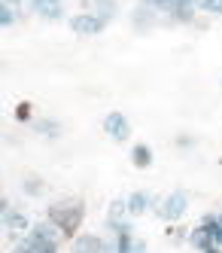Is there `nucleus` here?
I'll return each instance as SVG.
<instances>
[{
	"label": "nucleus",
	"instance_id": "17",
	"mask_svg": "<svg viewBox=\"0 0 222 253\" xmlns=\"http://www.w3.org/2000/svg\"><path fill=\"white\" fill-rule=\"evenodd\" d=\"M15 19H18V15H15V6L0 3V25H3V28H12V25H15Z\"/></svg>",
	"mask_w": 222,
	"mask_h": 253
},
{
	"label": "nucleus",
	"instance_id": "19",
	"mask_svg": "<svg viewBox=\"0 0 222 253\" xmlns=\"http://www.w3.org/2000/svg\"><path fill=\"white\" fill-rule=\"evenodd\" d=\"M198 12H207V15H222V0H198Z\"/></svg>",
	"mask_w": 222,
	"mask_h": 253
},
{
	"label": "nucleus",
	"instance_id": "23",
	"mask_svg": "<svg viewBox=\"0 0 222 253\" xmlns=\"http://www.w3.org/2000/svg\"><path fill=\"white\" fill-rule=\"evenodd\" d=\"M9 211H12V202H9V198L3 195V198H0V213H3V216H6Z\"/></svg>",
	"mask_w": 222,
	"mask_h": 253
},
{
	"label": "nucleus",
	"instance_id": "13",
	"mask_svg": "<svg viewBox=\"0 0 222 253\" xmlns=\"http://www.w3.org/2000/svg\"><path fill=\"white\" fill-rule=\"evenodd\" d=\"M189 244H192L195 250H207V247L213 244V238H210V232H207L204 226H195V229L189 232Z\"/></svg>",
	"mask_w": 222,
	"mask_h": 253
},
{
	"label": "nucleus",
	"instance_id": "2",
	"mask_svg": "<svg viewBox=\"0 0 222 253\" xmlns=\"http://www.w3.org/2000/svg\"><path fill=\"white\" fill-rule=\"evenodd\" d=\"M189 211V195L183 192V189H174V192H168L161 198V202L155 205V213H158V220H164V223H177L183 213Z\"/></svg>",
	"mask_w": 222,
	"mask_h": 253
},
{
	"label": "nucleus",
	"instance_id": "14",
	"mask_svg": "<svg viewBox=\"0 0 222 253\" xmlns=\"http://www.w3.org/2000/svg\"><path fill=\"white\" fill-rule=\"evenodd\" d=\"M22 192H25V195H31V198L43 195V192H46V183H43V177H37V174H28V177L22 180Z\"/></svg>",
	"mask_w": 222,
	"mask_h": 253
},
{
	"label": "nucleus",
	"instance_id": "3",
	"mask_svg": "<svg viewBox=\"0 0 222 253\" xmlns=\"http://www.w3.org/2000/svg\"><path fill=\"white\" fill-rule=\"evenodd\" d=\"M67 25H70L73 34H79V37H95V34H101V31L107 28V22L98 19L91 9H82V12H76V15H70Z\"/></svg>",
	"mask_w": 222,
	"mask_h": 253
},
{
	"label": "nucleus",
	"instance_id": "12",
	"mask_svg": "<svg viewBox=\"0 0 222 253\" xmlns=\"http://www.w3.org/2000/svg\"><path fill=\"white\" fill-rule=\"evenodd\" d=\"M131 165L140 168V171L152 165V150H149V143H134V147H131Z\"/></svg>",
	"mask_w": 222,
	"mask_h": 253
},
{
	"label": "nucleus",
	"instance_id": "6",
	"mask_svg": "<svg viewBox=\"0 0 222 253\" xmlns=\"http://www.w3.org/2000/svg\"><path fill=\"white\" fill-rule=\"evenodd\" d=\"M73 253H110V244L101 238V235H91V232H79L73 238Z\"/></svg>",
	"mask_w": 222,
	"mask_h": 253
},
{
	"label": "nucleus",
	"instance_id": "21",
	"mask_svg": "<svg viewBox=\"0 0 222 253\" xmlns=\"http://www.w3.org/2000/svg\"><path fill=\"white\" fill-rule=\"evenodd\" d=\"M34 253H61V244H40L34 247Z\"/></svg>",
	"mask_w": 222,
	"mask_h": 253
},
{
	"label": "nucleus",
	"instance_id": "28",
	"mask_svg": "<svg viewBox=\"0 0 222 253\" xmlns=\"http://www.w3.org/2000/svg\"><path fill=\"white\" fill-rule=\"evenodd\" d=\"M177 3H189V6H198V0H177ZM174 3V6H177Z\"/></svg>",
	"mask_w": 222,
	"mask_h": 253
},
{
	"label": "nucleus",
	"instance_id": "26",
	"mask_svg": "<svg viewBox=\"0 0 222 253\" xmlns=\"http://www.w3.org/2000/svg\"><path fill=\"white\" fill-rule=\"evenodd\" d=\"M201 253H222V247H216V244H210L207 250H201Z\"/></svg>",
	"mask_w": 222,
	"mask_h": 253
},
{
	"label": "nucleus",
	"instance_id": "9",
	"mask_svg": "<svg viewBox=\"0 0 222 253\" xmlns=\"http://www.w3.org/2000/svg\"><path fill=\"white\" fill-rule=\"evenodd\" d=\"M125 205H128V216H140V213H146V211H149V205H152V198L149 195H146V192H131V195H128L125 198Z\"/></svg>",
	"mask_w": 222,
	"mask_h": 253
},
{
	"label": "nucleus",
	"instance_id": "5",
	"mask_svg": "<svg viewBox=\"0 0 222 253\" xmlns=\"http://www.w3.org/2000/svg\"><path fill=\"white\" fill-rule=\"evenodd\" d=\"M28 6L46 22H61L64 19V0H28Z\"/></svg>",
	"mask_w": 222,
	"mask_h": 253
},
{
	"label": "nucleus",
	"instance_id": "15",
	"mask_svg": "<svg viewBox=\"0 0 222 253\" xmlns=\"http://www.w3.org/2000/svg\"><path fill=\"white\" fill-rule=\"evenodd\" d=\"M34 128L40 131L43 137H58L61 134V122H55V119H37Z\"/></svg>",
	"mask_w": 222,
	"mask_h": 253
},
{
	"label": "nucleus",
	"instance_id": "18",
	"mask_svg": "<svg viewBox=\"0 0 222 253\" xmlns=\"http://www.w3.org/2000/svg\"><path fill=\"white\" fill-rule=\"evenodd\" d=\"M140 3H143V6H149L152 12H171L177 0H140Z\"/></svg>",
	"mask_w": 222,
	"mask_h": 253
},
{
	"label": "nucleus",
	"instance_id": "8",
	"mask_svg": "<svg viewBox=\"0 0 222 253\" xmlns=\"http://www.w3.org/2000/svg\"><path fill=\"white\" fill-rule=\"evenodd\" d=\"M155 15H158V12H152L149 6H143V3H140V6L131 12V25H134V31L146 34V31H149V28L155 25Z\"/></svg>",
	"mask_w": 222,
	"mask_h": 253
},
{
	"label": "nucleus",
	"instance_id": "24",
	"mask_svg": "<svg viewBox=\"0 0 222 253\" xmlns=\"http://www.w3.org/2000/svg\"><path fill=\"white\" fill-rule=\"evenodd\" d=\"M131 253H146V241H143V238H137V241H134V250H131Z\"/></svg>",
	"mask_w": 222,
	"mask_h": 253
},
{
	"label": "nucleus",
	"instance_id": "1",
	"mask_svg": "<svg viewBox=\"0 0 222 253\" xmlns=\"http://www.w3.org/2000/svg\"><path fill=\"white\" fill-rule=\"evenodd\" d=\"M46 220L58 229L64 238H76L79 229H82V220H85V205L76 202V198H70V202H52L46 208Z\"/></svg>",
	"mask_w": 222,
	"mask_h": 253
},
{
	"label": "nucleus",
	"instance_id": "7",
	"mask_svg": "<svg viewBox=\"0 0 222 253\" xmlns=\"http://www.w3.org/2000/svg\"><path fill=\"white\" fill-rule=\"evenodd\" d=\"M88 9L98 15V19H104L107 25L119 15V0H88Z\"/></svg>",
	"mask_w": 222,
	"mask_h": 253
},
{
	"label": "nucleus",
	"instance_id": "20",
	"mask_svg": "<svg viewBox=\"0 0 222 253\" xmlns=\"http://www.w3.org/2000/svg\"><path fill=\"white\" fill-rule=\"evenodd\" d=\"M31 113H34V104H31V101H18V104H15V119H18V122H28Z\"/></svg>",
	"mask_w": 222,
	"mask_h": 253
},
{
	"label": "nucleus",
	"instance_id": "11",
	"mask_svg": "<svg viewBox=\"0 0 222 253\" xmlns=\"http://www.w3.org/2000/svg\"><path fill=\"white\" fill-rule=\"evenodd\" d=\"M31 220L22 213V211H9L6 216H3V229H9V232H31Z\"/></svg>",
	"mask_w": 222,
	"mask_h": 253
},
{
	"label": "nucleus",
	"instance_id": "27",
	"mask_svg": "<svg viewBox=\"0 0 222 253\" xmlns=\"http://www.w3.org/2000/svg\"><path fill=\"white\" fill-rule=\"evenodd\" d=\"M3 3H9V6H22L25 0H3Z\"/></svg>",
	"mask_w": 222,
	"mask_h": 253
},
{
	"label": "nucleus",
	"instance_id": "16",
	"mask_svg": "<svg viewBox=\"0 0 222 253\" xmlns=\"http://www.w3.org/2000/svg\"><path fill=\"white\" fill-rule=\"evenodd\" d=\"M125 216H128L125 198H116V202L110 205V211H107V223H119V220H125Z\"/></svg>",
	"mask_w": 222,
	"mask_h": 253
},
{
	"label": "nucleus",
	"instance_id": "25",
	"mask_svg": "<svg viewBox=\"0 0 222 253\" xmlns=\"http://www.w3.org/2000/svg\"><path fill=\"white\" fill-rule=\"evenodd\" d=\"M177 143H180V147H192L195 140H192V137H177Z\"/></svg>",
	"mask_w": 222,
	"mask_h": 253
},
{
	"label": "nucleus",
	"instance_id": "10",
	"mask_svg": "<svg viewBox=\"0 0 222 253\" xmlns=\"http://www.w3.org/2000/svg\"><path fill=\"white\" fill-rule=\"evenodd\" d=\"M195 12H198V6H189V3H177V6L168 12V19H171L174 25H192V22H195Z\"/></svg>",
	"mask_w": 222,
	"mask_h": 253
},
{
	"label": "nucleus",
	"instance_id": "4",
	"mask_svg": "<svg viewBox=\"0 0 222 253\" xmlns=\"http://www.w3.org/2000/svg\"><path fill=\"white\" fill-rule=\"evenodd\" d=\"M104 131L113 137L116 143H125L128 137H131V122H128V116H125V113L110 110V113L104 116Z\"/></svg>",
	"mask_w": 222,
	"mask_h": 253
},
{
	"label": "nucleus",
	"instance_id": "22",
	"mask_svg": "<svg viewBox=\"0 0 222 253\" xmlns=\"http://www.w3.org/2000/svg\"><path fill=\"white\" fill-rule=\"evenodd\" d=\"M9 253H34V250H31V244L22 238V241H15V244H12V250H9Z\"/></svg>",
	"mask_w": 222,
	"mask_h": 253
},
{
	"label": "nucleus",
	"instance_id": "29",
	"mask_svg": "<svg viewBox=\"0 0 222 253\" xmlns=\"http://www.w3.org/2000/svg\"><path fill=\"white\" fill-rule=\"evenodd\" d=\"M219 223H222V211H219Z\"/></svg>",
	"mask_w": 222,
	"mask_h": 253
}]
</instances>
